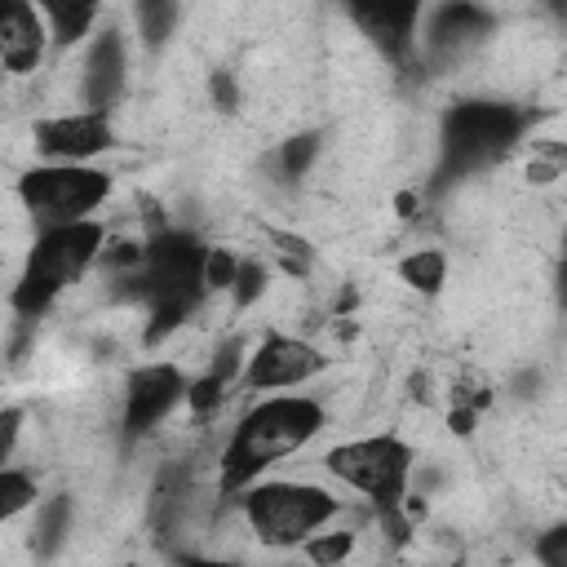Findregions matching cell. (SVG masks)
I'll list each match as a JSON object with an SVG mask.
<instances>
[{
  "mask_svg": "<svg viewBox=\"0 0 567 567\" xmlns=\"http://www.w3.org/2000/svg\"><path fill=\"white\" fill-rule=\"evenodd\" d=\"M328 421L332 416L319 403V394H270V399L244 408L213 456V470H217L213 487L221 496L244 492L248 483L266 478L288 456L306 452L323 430H332Z\"/></svg>",
  "mask_w": 567,
  "mask_h": 567,
  "instance_id": "1",
  "label": "cell"
},
{
  "mask_svg": "<svg viewBox=\"0 0 567 567\" xmlns=\"http://www.w3.org/2000/svg\"><path fill=\"white\" fill-rule=\"evenodd\" d=\"M111 226L89 217V221H71V226H49L35 230L27 252L18 257L13 284H9V310L18 323H35L44 319L71 288H80L106 244Z\"/></svg>",
  "mask_w": 567,
  "mask_h": 567,
  "instance_id": "2",
  "label": "cell"
},
{
  "mask_svg": "<svg viewBox=\"0 0 567 567\" xmlns=\"http://www.w3.org/2000/svg\"><path fill=\"white\" fill-rule=\"evenodd\" d=\"M226 501L239 509L252 545L266 549V554L301 549L315 532H323L346 509V501L328 483L301 478V474L257 478V483H248L244 492H235Z\"/></svg>",
  "mask_w": 567,
  "mask_h": 567,
  "instance_id": "3",
  "label": "cell"
},
{
  "mask_svg": "<svg viewBox=\"0 0 567 567\" xmlns=\"http://www.w3.org/2000/svg\"><path fill=\"white\" fill-rule=\"evenodd\" d=\"M532 115L505 97H461L439 120V186L501 164L527 133Z\"/></svg>",
  "mask_w": 567,
  "mask_h": 567,
  "instance_id": "4",
  "label": "cell"
},
{
  "mask_svg": "<svg viewBox=\"0 0 567 567\" xmlns=\"http://www.w3.org/2000/svg\"><path fill=\"white\" fill-rule=\"evenodd\" d=\"M13 199L35 230L89 221L115 190V173L97 164H27L13 177Z\"/></svg>",
  "mask_w": 567,
  "mask_h": 567,
  "instance_id": "5",
  "label": "cell"
},
{
  "mask_svg": "<svg viewBox=\"0 0 567 567\" xmlns=\"http://www.w3.org/2000/svg\"><path fill=\"white\" fill-rule=\"evenodd\" d=\"M319 470L350 487L363 492L372 509H394L408 496V478L416 470V447L403 434H363V439H341L323 447Z\"/></svg>",
  "mask_w": 567,
  "mask_h": 567,
  "instance_id": "6",
  "label": "cell"
},
{
  "mask_svg": "<svg viewBox=\"0 0 567 567\" xmlns=\"http://www.w3.org/2000/svg\"><path fill=\"white\" fill-rule=\"evenodd\" d=\"M186 381H190V372L177 368L173 359H151V363L128 368L120 381V421H115L120 443L137 447V443L155 439L168 425V416L182 408Z\"/></svg>",
  "mask_w": 567,
  "mask_h": 567,
  "instance_id": "7",
  "label": "cell"
},
{
  "mask_svg": "<svg viewBox=\"0 0 567 567\" xmlns=\"http://www.w3.org/2000/svg\"><path fill=\"white\" fill-rule=\"evenodd\" d=\"M328 368L323 346H315L301 332H284V328H266L261 341L252 346V354L239 368V390H297L310 385L319 372Z\"/></svg>",
  "mask_w": 567,
  "mask_h": 567,
  "instance_id": "8",
  "label": "cell"
},
{
  "mask_svg": "<svg viewBox=\"0 0 567 567\" xmlns=\"http://www.w3.org/2000/svg\"><path fill=\"white\" fill-rule=\"evenodd\" d=\"M31 146L35 155H44V164H89L115 146V124L111 115H97V111L40 115L31 124Z\"/></svg>",
  "mask_w": 567,
  "mask_h": 567,
  "instance_id": "9",
  "label": "cell"
},
{
  "mask_svg": "<svg viewBox=\"0 0 567 567\" xmlns=\"http://www.w3.org/2000/svg\"><path fill=\"white\" fill-rule=\"evenodd\" d=\"M124 89H128V44H124V31L120 27L93 31L89 44H84L80 71H75V102H80V111L111 115L124 102Z\"/></svg>",
  "mask_w": 567,
  "mask_h": 567,
  "instance_id": "10",
  "label": "cell"
},
{
  "mask_svg": "<svg viewBox=\"0 0 567 567\" xmlns=\"http://www.w3.org/2000/svg\"><path fill=\"white\" fill-rule=\"evenodd\" d=\"M49 31L40 18V4L27 0H0V71L13 80H27L44 66Z\"/></svg>",
  "mask_w": 567,
  "mask_h": 567,
  "instance_id": "11",
  "label": "cell"
},
{
  "mask_svg": "<svg viewBox=\"0 0 567 567\" xmlns=\"http://www.w3.org/2000/svg\"><path fill=\"white\" fill-rule=\"evenodd\" d=\"M363 40L390 62V66H408L416 58V31H421V4H363L346 13Z\"/></svg>",
  "mask_w": 567,
  "mask_h": 567,
  "instance_id": "12",
  "label": "cell"
},
{
  "mask_svg": "<svg viewBox=\"0 0 567 567\" xmlns=\"http://www.w3.org/2000/svg\"><path fill=\"white\" fill-rule=\"evenodd\" d=\"M71 532H75V496L71 492H49L27 514L22 545H27L31 563H53L71 545Z\"/></svg>",
  "mask_w": 567,
  "mask_h": 567,
  "instance_id": "13",
  "label": "cell"
},
{
  "mask_svg": "<svg viewBox=\"0 0 567 567\" xmlns=\"http://www.w3.org/2000/svg\"><path fill=\"white\" fill-rule=\"evenodd\" d=\"M319 159H323V133H319V128L288 133V137H279V142H275V151L266 155L270 177H275V182H284V186H301V182L315 173V164H319Z\"/></svg>",
  "mask_w": 567,
  "mask_h": 567,
  "instance_id": "14",
  "label": "cell"
},
{
  "mask_svg": "<svg viewBox=\"0 0 567 567\" xmlns=\"http://www.w3.org/2000/svg\"><path fill=\"white\" fill-rule=\"evenodd\" d=\"M40 18L49 31V49L66 53V49L89 44V35L106 18V9L102 4H40Z\"/></svg>",
  "mask_w": 567,
  "mask_h": 567,
  "instance_id": "15",
  "label": "cell"
},
{
  "mask_svg": "<svg viewBox=\"0 0 567 567\" xmlns=\"http://www.w3.org/2000/svg\"><path fill=\"white\" fill-rule=\"evenodd\" d=\"M447 270H452V261H447V252L434 248V244H416L412 252H403V257L394 261L399 284H403L408 292H416V297H439V292L447 288Z\"/></svg>",
  "mask_w": 567,
  "mask_h": 567,
  "instance_id": "16",
  "label": "cell"
},
{
  "mask_svg": "<svg viewBox=\"0 0 567 567\" xmlns=\"http://www.w3.org/2000/svg\"><path fill=\"white\" fill-rule=\"evenodd\" d=\"M359 532L363 527H354V523H341V518H332L323 532H315L306 545H301V558L310 563V567H346L350 558H354V545H359Z\"/></svg>",
  "mask_w": 567,
  "mask_h": 567,
  "instance_id": "17",
  "label": "cell"
},
{
  "mask_svg": "<svg viewBox=\"0 0 567 567\" xmlns=\"http://www.w3.org/2000/svg\"><path fill=\"white\" fill-rule=\"evenodd\" d=\"M40 501V474L27 465H0V527L27 518Z\"/></svg>",
  "mask_w": 567,
  "mask_h": 567,
  "instance_id": "18",
  "label": "cell"
},
{
  "mask_svg": "<svg viewBox=\"0 0 567 567\" xmlns=\"http://www.w3.org/2000/svg\"><path fill=\"white\" fill-rule=\"evenodd\" d=\"M270 292V266L261 257H239V270H235V284H230V315H248L252 306H261Z\"/></svg>",
  "mask_w": 567,
  "mask_h": 567,
  "instance_id": "19",
  "label": "cell"
},
{
  "mask_svg": "<svg viewBox=\"0 0 567 567\" xmlns=\"http://www.w3.org/2000/svg\"><path fill=\"white\" fill-rule=\"evenodd\" d=\"M133 18H137L142 49H159V44L173 35V27L182 22V9H177V4H137Z\"/></svg>",
  "mask_w": 567,
  "mask_h": 567,
  "instance_id": "20",
  "label": "cell"
},
{
  "mask_svg": "<svg viewBox=\"0 0 567 567\" xmlns=\"http://www.w3.org/2000/svg\"><path fill=\"white\" fill-rule=\"evenodd\" d=\"M235 270H239V252L226 248V244H208V257H204V292L208 297H226L230 284H235Z\"/></svg>",
  "mask_w": 567,
  "mask_h": 567,
  "instance_id": "21",
  "label": "cell"
},
{
  "mask_svg": "<svg viewBox=\"0 0 567 567\" xmlns=\"http://www.w3.org/2000/svg\"><path fill=\"white\" fill-rule=\"evenodd\" d=\"M208 97H213V106H217L221 115H235V111L244 106V84H239V75H235L230 66H213V71H208Z\"/></svg>",
  "mask_w": 567,
  "mask_h": 567,
  "instance_id": "22",
  "label": "cell"
},
{
  "mask_svg": "<svg viewBox=\"0 0 567 567\" xmlns=\"http://www.w3.org/2000/svg\"><path fill=\"white\" fill-rule=\"evenodd\" d=\"M22 434H27V408L4 403L0 408V465H13V456L22 452Z\"/></svg>",
  "mask_w": 567,
  "mask_h": 567,
  "instance_id": "23",
  "label": "cell"
},
{
  "mask_svg": "<svg viewBox=\"0 0 567 567\" xmlns=\"http://www.w3.org/2000/svg\"><path fill=\"white\" fill-rule=\"evenodd\" d=\"M532 558H536L540 567H567V527L554 523V527L536 532V536H532Z\"/></svg>",
  "mask_w": 567,
  "mask_h": 567,
  "instance_id": "24",
  "label": "cell"
},
{
  "mask_svg": "<svg viewBox=\"0 0 567 567\" xmlns=\"http://www.w3.org/2000/svg\"><path fill=\"white\" fill-rule=\"evenodd\" d=\"M558 177H563V159H545V155H532V159L523 164V182H527L532 190L558 186Z\"/></svg>",
  "mask_w": 567,
  "mask_h": 567,
  "instance_id": "25",
  "label": "cell"
},
{
  "mask_svg": "<svg viewBox=\"0 0 567 567\" xmlns=\"http://www.w3.org/2000/svg\"><path fill=\"white\" fill-rule=\"evenodd\" d=\"M390 208H394L399 221H416V217L425 213V195H421L416 186H403V190H394V204H390Z\"/></svg>",
  "mask_w": 567,
  "mask_h": 567,
  "instance_id": "26",
  "label": "cell"
},
{
  "mask_svg": "<svg viewBox=\"0 0 567 567\" xmlns=\"http://www.w3.org/2000/svg\"><path fill=\"white\" fill-rule=\"evenodd\" d=\"M443 425H447L452 439H470V434L478 430V412H474V408H447Z\"/></svg>",
  "mask_w": 567,
  "mask_h": 567,
  "instance_id": "27",
  "label": "cell"
},
{
  "mask_svg": "<svg viewBox=\"0 0 567 567\" xmlns=\"http://www.w3.org/2000/svg\"><path fill=\"white\" fill-rule=\"evenodd\" d=\"M434 567H470V563H461V558H452V563H434Z\"/></svg>",
  "mask_w": 567,
  "mask_h": 567,
  "instance_id": "28",
  "label": "cell"
},
{
  "mask_svg": "<svg viewBox=\"0 0 567 567\" xmlns=\"http://www.w3.org/2000/svg\"><path fill=\"white\" fill-rule=\"evenodd\" d=\"M128 567H142V563H128Z\"/></svg>",
  "mask_w": 567,
  "mask_h": 567,
  "instance_id": "29",
  "label": "cell"
}]
</instances>
